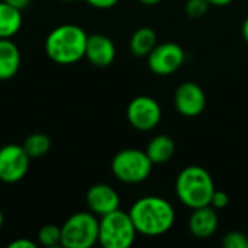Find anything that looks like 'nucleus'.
Wrapping results in <instances>:
<instances>
[{
  "instance_id": "39448f33",
  "label": "nucleus",
  "mask_w": 248,
  "mask_h": 248,
  "mask_svg": "<svg viewBox=\"0 0 248 248\" xmlns=\"http://www.w3.org/2000/svg\"><path fill=\"white\" fill-rule=\"evenodd\" d=\"M153 166L154 164L145 151L138 148H125L115 154L110 169L119 182L138 185L150 177Z\"/></svg>"
},
{
  "instance_id": "412c9836",
  "label": "nucleus",
  "mask_w": 248,
  "mask_h": 248,
  "mask_svg": "<svg viewBox=\"0 0 248 248\" xmlns=\"http://www.w3.org/2000/svg\"><path fill=\"white\" fill-rule=\"evenodd\" d=\"M225 248H248V235L241 231H231L222 238Z\"/></svg>"
},
{
  "instance_id": "0eeeda50",
  "label": "nucleus",
  "mask_w": 248,
  "mask_h": 248,
  "mask_svg": "<svg viewBox=\"0 0 248 248\" xmlns=\"http://www.w3.org/2000/svg\"><path fill=\"white\" fill-rule=\"evenodd\" d=\"M185 51L176 42L157 44L154 49L147 55V64L153 74L155 76H171L185 62Z\"/></svg>"
},
{
  "instance_id": "a878e982",
  "label": "nucleus",
  "mask_w": 248,
  "mask_h": 248,
  "mask_svg": "<svg viewBox=\"0 0 248 248\" xmlns=\"http://www.w3.org/2000/svg\"><path fill=\"white\" fill-rule=\"evenodd\" d=\"M211 3V6H215V7H225L228 4H231L234 0H208Z\"/></svg>"
},
{
  "instance_id": "a211bd4d",
  "label": "nucleus",
  "mask_w": 248,
  "mask_h": 248,
  "mask_svg": "<svg viewBox=\"0 0 248 248\" xmlns=\"http://www.w3.org/2000/svg\"><path fill=\"white\" fill-rule=\"evenodd\" d=\"M25 151L28 153V155L32 158H41L42 155H45L49 148H51V140L48 138V135L42 134V132H35L31 134L25 142L22 144Z\"/></svg>"
},
{
  "instance_id": "423d86ee",
  "label": "nucleus",
  "mask_w": 248,
  "mask_h": 248,
  "mask_svg": "<svg viewBox=\"0 0 248 248\" xmlns=\"http://www.w3.org/2000/svg\"><path fill=\"white\" fill-rule=\"evenodd\" d=\"M99 243V219L94 214H73L61 225V246L64 248H92Z\"/></svg>"
},
{
  "instance_id": "5701e85b",
  "label": "nucleus",
  "mask_w": 248,
  "mask_h": 248,
  "mask_svg": "<svg viewBox=\"0 0 248 248\" xmlns=\"http://www.w3.org/2000/svg\"><path fill=\"white\" fill-rule=\"evenodd\" d=\"M84 1H86L89 6L94 7V9H102V10H105V9H110V7H113V6H116L119 0H84Z\"/></svg>"
},
{
  "instance_id": "b1692460",
  "label": "nucleus",
  "mask_w": 248,
  "mask_h": 248,
  "mask_svg": "<svg viewBox=\"0 0 248 248\" xmlns=\"http://www.w3.org/2000/svg\"><path fill=\"white\" fill-rule=\"evenodd\" d=\"M9 248H36V244L32 240L28 238H17L12 243H9Z\"/></svg>"
},
{
  "instance_id": "c85d7f7f",
  "label": "nucleus",
  "mask_w": 248,
  "mask_h": 248,
  "mask_svg": "<svg viewBox=\"0 0 248 248\" xmlns=\"http://www.w3.org/2000/svg\"><path fill=\"white\" fill-rule=\"evenodd\" d=\"M3 212H1V209H0V230H1V227H3Z\"/></svg>"
},
{
  "instance_id": "4be33fe9",
  "label": "nucleus",
  "mask_w": 248,
  "mask_h": 248,
  "mask_svg": "<svg viewBox=\"0 0 248 248\" xmlns=\"http://www.w3.org/2000/svg\"><path fill=\"white\" fill-rule=\"evenodd\" d=\"M228 203H230L228 195H227L224 190H217V189H215V192H214V195H212V199H211V206H214L217 211H219V209L227 208Z\"/></svg>"
},
{
  "instance_id": "6ab92c4d",
  "label": "nucleus",
  "mask_w": 248,
  "mask_h": 248,
  "mask_svg": "<svg viewBox=\"0 0 248 248\" xmlns=\"http://www.w3.org/2000/svg\"><path fill=\"white\" fill-rule=\"evenodd\" d=\"M38 243L44 247L61 246V227L52 224L44 225L38 232Z\"/></svg>"
},
{
  "instance_id": "cd10ccee",
  "label": "nucleus",
  "mask_w": 248,
  "mask_h": 248,
  "mask_svg": "<svg viewBox=\"0 0 248 248\" xmlns=\"http://www.w3.org/2000/svg\"><path fill=\"white\" fill-rule=\"evenodd\" d=\"M160 1L161 0H140V3L144 4V6H157Z\"/></svg>"
},
{
  "instance_id": "7ed1b4c3",
  "label": "nucleus",
  "mask_w": 248,
  "mask_h": 248,
  "mask_svg": "<svg viewBox=\"0 0 248 248\" xmlns=\"http://www.w3.org/2000/svg\"><path fill=\"white\" fill-rule=\"evenodd\" d=\"M215 183L209 171L201 166L185 167L176 179V195L189 209L211 205Z\"/></svg>"
},
{
  "instance_id": "9d476101",
  "label": "nucleus",
  "mask_w": 248,
  "mask_h": 248,
  "mask_svg": "<svg viewBox=\"0 0 248 248\" xmlns=\"http://www.w3.org/2000/svg\"><path fill=\"white\" fill-rule=\"evenodd\" d=\"M173 102H174V109L180 115L186 118H195L205 110L206 94L198 83L185 81L176 89Z\"/></svg>"
},
{
  "instance_id": "ddd939ff",
  "label": "nucleus",
  "mask_w": 248,
  "mask_h": 248,
  "mask_svg": "<svg viewBox=\"0 0 248 248\" xmlns=\"http://www.w3.org/2000/svg\"><path fill=\"white\" fill-rule=\"evenodd\" d=\"M187 225H189L190 234L199 240H206L212 237L217 232L218 225H219L217 209L211 205L192 209Z\"/></svg>"
},
{
  "instance_id": "f257e3e1",
  "label": "nucleus",
  "mask_w": 248,
  "mask_h": 248,
  "mask_svg": "<svg viewBox=\"0 0 248 248\" xmlns=\"http://www.w3.org/2000/svg\"><path fill=\"white\" fill-rule=\"evenodd\" d=\"M129 217L138 234L144 237H160L169 232L176 221L173 205L160 196H144L135 201Z\"/></svg>"
},
{
  "instance_id": "bb28decb",
  "label": "nucleus",
  "mask_w": 248,
  "mask_h": 248,
  "mask_svg": "<svg viewBox=\"0 0 248 248\" xmlns=\"http://www.w3.org/2000/svg\"><path fill=\"white\" fill-rule=\"evenodd\" d=\"M241 35H243V39L248 44V16L244 19L243 22V26H241Z\"/></svg>"
},
{
  "instance_id": "9b49d317",
  "label": "nucleus",
  "mask_w": 248,
  "mask_h": 248,
  "mask_svg": "<svg viewBox=\"0 0 248 248\" xmlns=\"http://www.w3.org/2000/svg\"><path fill=\"white\" fill-rule=\"evenodd\" d=\"M86 203L92 214L97 218L105 217L116 209H119L121 198L118 192L105 183H99L92 186L86 193Z\"/></svg>"
},
{
  "instance_id": "2eb2a0df",
  "label": "nucleus",
  "mask_w": 248,
  "mask_h": 248,
  "mask_svg": "<svg viewBox=\"0 0 248 248\" xmlns=\"http://www.w3.org/2000/svg\"><path fill=\"white\" fill-rule=\"evenodd\" d=\"M145 153L148 154L153 164H163L171 160V157L176 153V144L171 137L160 134L151 138V141L147 145Z\"/></svg>"
},
{
  "instance_id": "20e7f679",
  "label": "nucleus",
  "mask_w": 248,
  "mask_h": 248,
  "mask_svg": "<svg viewBox=\"0 0 248 248\" xmlns=\"http://www.w3.org/2000/svg\"><path fill=\"white\" fill-rule=\"evenodd\" d=\"M135 225L128 212L116 209L99 219V244L105 248H129L137 238Z\"/></svg>"
},
{
  "instance_id": "f03ea898",
  "label": "nucleus",
  "mask_w": 248,
  "mask_h": 248,
  "mask_svg": "<svg viewBox=\"0 0 248 248\" xmlns=\"http://www.w3.org/2000/svg\"><path fill=\"white\" fill-rule=\"evenodd\" d=\"M89 35L86 31L73 23L54 28L45 39V52L48 58L60 65H71L86 55Z\"/></svg>"
},
{
  "instance_id": "1a4fd4ad",
  "label": "nucleus",
  "mask_w": 248,
  "mask_h": 248,
  "mask_svg": "<svg viewBox=\"0 0 248 248\" xmlns=\"http://www.w3.org/2000/svg\"><path fill=\"white\" fill-rule=\"evenodd\" d=\"M31 157L23 145L7 144L0 148V182L13 185L20 182L29 169Z\"/></svg>"
},
{
  "instance_id": "c756f323",
  "label": "nucleus",
  "mask_w": 248,
  "mask_h": 248,
  "mask_svg": "<svg viewBox=\"0 0 248 248\" xmlns=\"http://www.w3.org/2000/svg\"><path fill=\"white\" fill-rule=\"evenodd\" d=\"M61 1H67V3H70V1H76V0H61Z\"/></svg>"
},
{
  "instance_id": "f3484780",
  "label": "nucleus",
  "mask_w": 248,
  "mask_h": 248,
  "mask_svg": "<svg viewBox=\"0 0 248 248\" xmlns=\"http://www.w3.org/2000/svg\"><path fill=\"white\" fill-rule=\"evenodd\" d=\"M157 44L155 31L150 26H142L132 33L129 39V49L137 57H147Z\"/></svg>"
},
{
  "instance_id": "393cba45",
  "label": "nucleus",
  "mask_w": 248,
  "mask_h": 248,
  "mask_svg": "<svg viewBox=\"0 0 248 248\" xmlns=\"http://www.w3.org/2000/svg\"><path fill=\"white\" fill-rule=\"evenodd\" d=\"M3 1L9 3L10 6H13V7L19 9V10L26 9L29 6V3H31V0H3Z\"/></svg>"
},
{
  "instance_id": "6e6552de",
  "label": "nucleus",
  "mask_w": 248,
  "mask_h": 248,
  "mask_svg": "<svg viewBox=\"0 0 248 248\" xmlns=\"http://www.w3.org/2000/svg\"><path fill=\"white\" fill-rule=\"evenodd\" d=\"M161 106L151 96H137L126 108V119L129 125L138 131H151L161 121Z\"/></svg>"
},
{
  "instance_id": "4468645a",
  "label": "nucleus",
  "mask_w": 248,
  "mask_h": 248,
  "mask_svg": "<svg viewBox=\"0 0 248 248\" xmlns=\"http://www.w3.org/2000/svg\"><path fill=\"white\" fill-rule=\"evenodd\" d=\"M20 51L10 39L0 38V80L13 78L20 68Z\"/></svg>"
},
{
  "instance_id": "aec40b11",
  "label": "nucleus",
  "mask_w": 248,
  "mask_h": 248,
  "mask_svg": "<svg viewBox=\"0 0 248 248\" xmlns=\"http://www.w3.org/2000/svg\"><path fill=\"white\" fill-rule=\"evenodd\" d=\"M211 7L208 0H186L185 3V13L190 19H201L203 17Z\"/></svg>"
},
{
  "instance_id": "f8f14e48",
  "label": "nucleus",
  "mask_w": 248,
  "mask_h": 248,
  "mask_svg": "<svg viewBox=\"0 0 248 248\" xmlns=\"http://www.w3.org/2000/svg\"><path fill=\"white\" fill-rule=\"evenodd\" d=\"M115 57L116 46L109 36L102 33L89 35L84 58H87L90 64L96 67H108L115 61Z\"/></svg>"
},
{
  "instance_id": "dca6fc26",
  "label": "nucleus",
  "mask_w": 248,
  "mask_h": 248,
  "mask_svg": "<svg viewBox=\"0 0 248 248\" xmlns=\"http://www.w3.org/2000/svg\"><path fill=\"white\" fill-rule=\"evenodd\" d=\"M22 10L10 6L6 1H0V38L10 39L22 28Z\"/></svg>"
}]
</instances>
